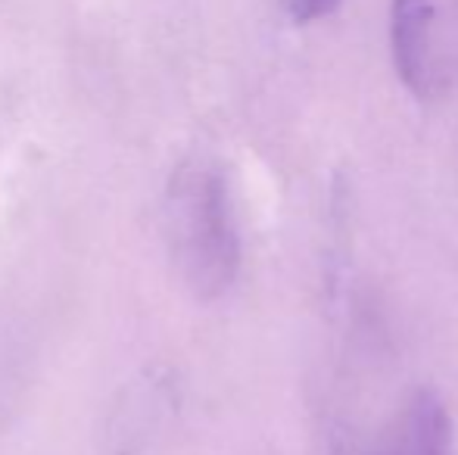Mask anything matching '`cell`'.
I'll return each instance as SVG.
<instances>
[{
    "instance_id": "6da1fadb",
    "label": "cell",
    "mask_w": 458,
    "mask_h": 455,
    "mask_svg": "<svg viewBox=\"0 0 458 455\" xmlns=\"http://www.w3.org/2000/svg\"><path fill=\"white\" fill-rule=\"evenodd\" d=\"M165 237L182 281L209 303L234 287L241 272V231L225 175L216 165L187 163L165 194Z\"/></svg>"
},
{
    "instance_id": "7a4b0ae2",
    "label": "cell",
    "mask_w": 458,
    "mask_h": 455,
    "mask_svg": "<svg viewBox=\"0 0 458 455\" xmlns=\"http://www.w3.org/2000/svg\"><path fill=\"white\" fill-rule=\"evenodd\" d=\"M393 63L415 97L458 91V0H393Z\"/></svg>"
},
{
    "instance_id": "3957f363",
    "label": "cell",
    "mask_w": 458,
    "mask_h": 455,
    "mask_svg": "<svg viewBox=\"0 0 458 455\" xmlns=\"http://www.w3.org/2000/svg\"><path fill=\"white\" fill-rule=\"evenodd\" d=\"M377 455H455V427L434 390H418L393 418Z\"/></svg>"
},
{
    "instance_id": "277c9868",
    "label": "cell",
    "mask_w": 458,
    "mask_h": 455,
    "mask_svg": "<svg viewBox=\"0 0 458 455\" xmlns=\"http://www.w3.org/2000/svg\"><path fill=\"white\" fill-rule=\"evenodd\" d=\"M284 6H287L290 19H296L300 25H309L337 13L340 0H284Z\"/></svg>"
}]
</instances>
